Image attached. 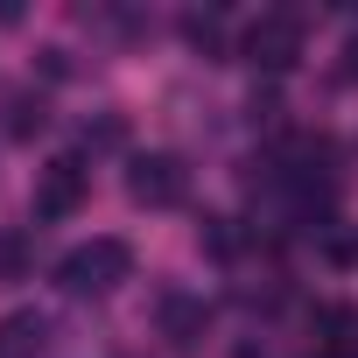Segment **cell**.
<instances>
[{
  "label": "cell",
  "mask_w": 358,
  "mask_h": 358,
  "mask_svg": "<svg viewBox=\"0 0 358 358\" xmlns=\"http://www.w3.org/2000/svg\"><path fill=\"white\" fill-rule=\"evenodd\" d=\"M57 274H64L71 295H99V288H113V281L134 274V253H127V239H92V246H78Z\"/></svg>",
  "instance_id": "cell-1"
},
{
  "label": "cell",
  "mask_w": 358,
  "mask_h": 358,
  "mask_svg": "<svg viewBox=\"0 0 358 358\" xmlns=\"http://www.w3.org/2000/svg\"><path fill=\"white\" fill-rule=\"evenodd\" d=\"M246 57L267 64V71H288V64L302 57V22H295V15H267V22H253V29H246Z\"/></svg>",
  "instance_id": "cell-2"
},
{
  "label": "cell",
  "mask_w": 358,
  "mask_h": 358,
  "mask_svg": "<svg viewBox=\"0 0 358 358\" xmlns=\"http://www.w3.org/2000/svg\"><path fill=\"white\" fill-rule=\"evenodd\" d=\"M344 57H351V64H344V78H358V43H351V50H344Z\"/></svg>",
  "instance_id": "cell-6"
},
{
  "label": "cell",
  "mask_w": 358,
  "mask_h": 358,
  "mask_svg": "<svg viewBox=\"0 0 358 358\" xmlns=\"http://www.w3.org/2000/svg\"><path fill=\"white\" fill-rule=\"evenodd\" d=\"M127 190L141 197V204H183V162H176V155H141L134 162V176H127Z\"/></svg>",
  "instance_id": "cell-3"
},
{
  "label": "cell",
  "mask_w": 358,
  "mask_h": 358,
  "mask_svg": "<svg viewBox=\"0 0 358 358\" xmlns=\"http://www.w3.org/2000/svg\"><path fill=\"white\" fill-rule=\"evenodd\" d=\"M78 204H85V169H78V162H50L43 183H36V218L57 225V218H71Z\"/></svg>",
  "instance_id": "cell-4"
},
{
  "label": "cell",
  "mask_w": 358,
  "mask_h": 358,
  "mask_svg": "<svg viewBox=\"0 0 358 358\" xmlns=\"http://www.w3.org/2000/svg\"><path fill=\"white\" fill-rule=\"evenodd\" d=\"M36 344H43L36 316H8V323H0V358H36Z\"/></svg>",
  "instance_id": "cell-5"
}]
</instances>
